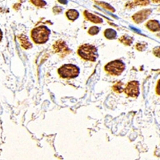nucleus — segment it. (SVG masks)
<instances>
[{
	"label": "nucleus",
	"instance_id": "nucleus-1",
	"mask_svg": "<svg viewBox=\"0 0 160 160\" xmlns=\"http://www.w3.org/2000/svg\"><path fill=\"white\" fill-rule=\"evenodd\" d=\"M51 31L46 26H39L31 31V38L37 44H42L48 41Z\"/></svg>",
	"mask_w": 160,
	"mask_h": 160
},
{
	"label": "nucleus",
	"instance_id": "nucleus-2",
	"mask_svg": "<svg viewBox=\"0 0 160 160\" xmlns=\"http://www.w3.org/2000/svg\"><path fill=\"white\" fill-rule=\"evenodd\" d=\"M78 54L84 60L95 62L98 58V51L93 45L83 44L79 48Z\"/></svg>",
	"mask_w": 160,
	"mask_h": 160
},
{
	"label": "nucleus",
	"instance_id": "nucleus-3",
	"mask_svg": "<svg viewBox=\"0 0 160 160\" xmlns=\"http://www.w3.org/2000/svg\"><path fill=\"white\" fill-rule=\"evenodd\" d=\"M80 70L74 64H65L58 70L59 76L63 79H74L79 75Z\"/></svg>",
	"mask_w": 160,
	"mask_h": 160
},
{
	"label": "nucleus",
	"instance_id": "nucleus-4",
	"mask_svg": "<svg viewBox=\"0 0 160 160\" xmlns=\"http://www.w3.org/2000/svg\"><path fill=\"white\" fill-rule=\"evenodd\" d=\"M125 63L121 60H115L110 62L105 66V70L112 75H119L125 70Z\"/></svg>",
	"mask_w": 160,
	"mask_h": 160
},
{
	"label": "nucleus",
	"instance_id": "nucleus-5",
	"mask_svg": "<svg viewBox=\"0 0 160 160\" xmlns=\"http://www.w3.org/2000/svg\"><path fill=\"white\" fill-rule=\"evenodd\" d=\"M53 50L55 53L60 55L61 57H65L70 53V50L67 47V43L63 40H58L53 45Z\"/></svg>",
	"mask_w": 160,
	"mask_h": 160
},
{
	"label": "nucleus",
	"instance_id": "nucleus-6",
	"mask_svg": "<svg viewBox=\"0 0 160 160\" xmlns=\"http://www.w3.org/2000/svg\"><path fill=\"white\" fill-rule=\"evenodd\" d=\"M128 96L136 98L139 95V83L137 81H131L126 85L123 90Z\"/></svg>",
	"mask_w": 160,
	"mask_h": 160
},
{
	"label": "nucleus",
	"instance_id": "nucleus-7",
	"mask_svg": "<svg viewBox=\"0 0 160 160\" xmlns=\"http://www.w3.org/2000/svg\"><path fill=\"white\" fill-rule=\"evenodd\" d=\"M150 14H151V10H143L135 13L134 15L132 16V19L136 23H141V22H143L144 20H146Z\"/></svg>",
	"mask_w": 160,
	"mask_h": 160
},
{
	"label": "nucleus",
	"instance_id": "nucleus-8",
	"mask_svg": "<svg viewBox=\"0 0 160 160\" xmlns=\"http://www.w3.org/2000/svg\"><path fill=\"white\" fill-rule=\"evenodd\" d=\"M83 15H84V17L86 20H88L90 22H94V23H102V18H100L99 16L94 15L92 13H90L89 11H86L85 10L83 12Z\"/></svg>",
	"mask_w": 160,
	"mask_h": 160
},
{
	"label": "nucleus",
	"instance_id": "nucleus-9",
	"mask_svg": "<svg viewBox=\"0 0 160 160\" xmlns=\"http://www.w3.org/2000/svg\"><path fill=\"white\" fill-rule=\"evenodd\" d=\"M146 26H147V28H148L150 31L153 32L159 31H160V23L159 22V21L154 20V19L148 21L147 22V24H146Z\"/></svg>",
	"mask_w": 160,
	"mask_h": 160
},
{
	"label": "nucleus",
	"instance_id": "nucleus-10",
	"mask_svg": "<svg viewBox=\"0 0 160 160\" xmlns=\"http://www.w3.org/2000/svg\"><path fill=\"white\" fill-rule=\"evenodd\" d=\"M18 38H19V42H20V43H21V46H22L24 49H30V48H31V43L29 42L28 38H27L26 36H25V35H19Z\"/></svg>",
	"mask_w": 160,
	"mask_h": 160
},
{
	"label": "nucleus",
	"instance_id": "nucleus-11",
	"mask_svg": "<svg viewBox=\"0 0 160 160\" xmlns=\"http://www.w3.org/2000/svg\"><path fill=\"white\" fill-rule=\"evenodd\" d=\"M79 13L76 10L70 9L66 12V16L68 18V19H70L71 21L76 20L79 18Z\"/></svg>",
	"mask_w": 160,
	"mask_h": 160
},
{
	"label": "nucleus",
	"instance_id": "nucleus-12",
	"mask_svg": "<svg viewBox=\"0 0 160 160\" xmlns=\"http://www.w3.org/2000/svg\"><path fill=\"white\" fill-rule=\"evenodd\" d=\"M116 31H114L113 29H106L105 31H104V35L106 38L108 39H114L116 38Z\"/></svg>",
	"mask_w": 160,
	"mask_h": 160
},
{
	"label": "nucleus",
	"instance_id": "nucleus-13",
	"mask_svg": "<svg viewBox=\"0 0 160 160\" xmlns=\"http://www.w3.org/2000/svg\"><path fill=\"white\" fill-rule=\"evenodd\" d=\"M119 40L121 42H122L123 44L125 45H131L132 43V41H133V38L130 37V36H128V35H123V36H122L121 38H119Z\"/></svg>",
	"mask_w": 160,
	"mask_h": 160
},
{
	"label": "nucleus",
	"instance_id": "nucleus-14",
	"mask_svg": "<svg viewBox=\"0 0 160 160\" xmlns=\"http://www.w3.org/2000/svg\"><path fill=\"white\" fill-rule=\"evenodd\" d=\"M134 6H147L150 3V0H134Z\"/></svg>",
	"mask_w": 160,
	"mask_h": 160
},
{
	"label": "nucleus",
	"instance_id": "nucleus-15",
	"mask_svg": "<svg viewBox=\"0 0 160 160\" xmlns=\"http://www.w3.org/2000/svg\"><path fill=\"white\" fill-rule=\"evenodd\" d=\"M113 90L116 93H121L122 91L124 90V88L122 87V83H117L115 85L113 86Z\"/></svg>",
	"mask_w": 160,
	"mask_h": 160
},
{
	"label": "nucleus",
	"instance_id": "nucleus-16",
	"mask_svg": "<svg viewBox=\"0 0 160 160\" xmlns=\"http://www.w3.org/2000/svg\"><path fill=\"white\" fill-rule=\"evenodd\" d=\"M30 2L33 3L35 6H38V7H43L47 4L44 0H30Z\"/></svg>",
	"mask_w": 160,
	"mask_h": 160
},
{
	"label": "nucleus",
	"instance_id": "nucleus-17",
	"mask_svg": "<svg viewBox=\"0 0 160 160\" xmlns=\"http://www.w3.org/2000/svg\"><path fill=\"white\" fill-rule=\"evenodd\" d=\"M98 4H99V6H102L103 8H105V9L108 10H110V11H115V9L112 7V6H111L110 5H109L108 3H102V2H100V3H98Z\"/></svg>",
	"mask_w": 160,
	"mask_h": 160
},
{
	"label": "nucleus",
	"instance_id": "nucleus-18",
	"mask_svg": "<svg viewBox=\"0 0 160 160\" xmlns=\"http://www.w3.org/2000/svg\"><path fill=\"white\" fill-rule=\"evenodd\" d=\"M99 32V27H97V26H91V27L89 29V31H88V33H89L90 35H97Z\"/></svg>",
	"mask_w": 160,
	"mask_h": 160
},
{
	"label": "nucleus",
	"instance_id": "nucleus-19",
	"mask_svg": "<svg viewBox=\"0 0 160 160\" xmlns=\"http://www.w3.org/2000/svg\"><path fill=\"white\" fill-rule=\"evenodd\" d=\"M153 54L157 56V57L160 58V47H155L153 50Z\"/></svg>",
	"mask_w": 160,
	"mask_h": 160
},
{
	"label": "nucleus",
	"instance_id": "nucleus-20",
	"mask_svg": "<svg viewBox=\"0 0 160 160\" xmlns=\"http://www.w3.org/2000/svg\"><path fill=\"white\" fill-rule=\"evenodd\" d=\"M136 48H137V50H139V51H143L145 49V45L143 43H138L136 45Z\"/></svg>",
	"mask_w": 160,
	"mask_h": 160
},
{
	"label": "nucleus",
	"instance_id": "nucleus-21",
	"mask_svg": "<svg viewBox=\"0 0 160 160\" xmlns=\"http://www.w3.org/2000/svg\"><path fill=\"white\" fill-rule=\"evenodd\" d=\"M53 12L54 13V14H58V13L62 12V8L61 7H59V6H54V8H53Z\"/></svg>",
	"mask_w": 160,
	"mask_h": 160
},
{
	"label": "nucleus",
	"instance_id": "nucleus-22",
	"mask_svg": "<svg viewBox=\"0 0 160 160\" xmlns=\"http://www.w3.org/2000/svg\"><path fill=\"white\" fill-rule=\"evenodd\" d=\"M156 93L158 94V95H160V79L159 80V82H158V83H157Z\"/></svg>",
	"mask_w": 160,
	"mask_h": 160
},
{
	"label": "nucleus",
	"instance_id": "nucleus-23",
	"mask_svg": "<svg viewBox=\"0 0 160 160\" xmlns=\"http://www.w3.org/2000/svg\"><path fill=\"white\" fill-rule=\"evenodd\" d=\"M19 6H20V4H19V3H17V4H15V5H14V8L16 10H18L19 9Z\"/></svg>",
	"mask_w": 160,
	"mask_h": 160
},
{
	"label": "nucleus",
	"instance_id": "nucleus-24",
	"mask_svg": "<svg viewBox=\"0 0 160 160\" xmlns=\"http://www.w3.org/2000/svg\"><path fill=\"white\" fill-rule=\"evenodd\" d=\"M151 2L154 3H160V0H151Z\"/></svg>",
	"mask_w": 160,
	"mask_h": 160
},
{
	"label": "nucleus",
	"instance_id": "nucleus-25",
	"mask_svg": "<svg viewBox=\"0 0 160 160\" xmlns=\"http://www.w3.org/2000/svg\"><path fill=\"white\" fill-rule=\"evenodd\" d=\"M2 38H3V32L0 30V41L2 40Z\"/></svg>",
	"mask_w": 160,
	"mask_h": 160
}]
</instances>
